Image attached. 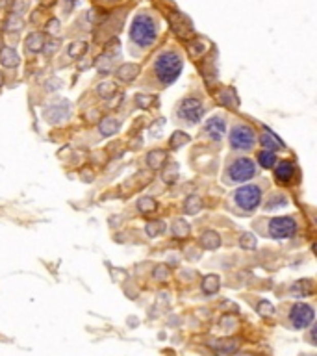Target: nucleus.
I'll return each instance as SVG.
<instances>
[{
  "label": "nucleus",
  "mask_w": 317,
  "mask_h": 356,
  "mask_svg": "<svg viewBox=\"0 0 317 356\" xmlns=\"http://www.w3.org/2000/svg\"><path fill=\"white\" fill-rule=\"evenodd\" d=\"M182 67H184V61H182L180 54L175 52V50H165L156 58L154 73H156V78L163 86H169L180 76Z\"/></svg>",
  "instance_id": "nucleus-1"
},
{
  "label": "nucleus",
  "mask_w": 317,
  "mask_h": 356,
  "mask_svg": "<svg viewBox=\"0 0 317 356\" xmlns=\"http://www.w3.org/2000/svg\"><path fill=\"white\" fill-rule=\"evenodd\" d=\"M158 35V26L151 15H137L130 28V39L139 47H151Z\"/></svg>",
  "instance_id": "nucleus-2"
},
{
  "label": "nucleus",
  "mask_w": 317,
  "mask_h": 356,
  "mask_svg": "<svg viewBox=\"0 0 317 356\" xmlns=\"http://www.w3.org/2000/svg\"><path fill=\"white\" fill-rule=\"evenodd\" d=\"M256 143V132L247 122H238L230 130V145L236 151H250Z\"/></svg>",
  "instance_id": "nucleus-3"
},
{
  "label": "nucleus",
  "mask_w": 317,
  "mask_h": 356,
  "mask_svg": "<svg viewBox=\"0 0 317 356\" xmlns=\"http://www.w3.org/2000/svg\"><path fill=\"white\" fill-rule=\"evenodd\" d=\"M254 175H256V165L252 163V160H249V158H238L226 169V182L243 184V182L250 180Z\"/></svg>",
  "instance_id": "nucleus-4"
},
{
  "label": "nucleus",
  "mask_w": 317,
  "mask_h": 356,
  "mask_svg": "<svg viewBox=\"0 0 317 356\" xmlns=\"http://www.w3.org/2000/svg\"><path fill=\"white\" fill-rule=\"evenodd\" d=\"M234 200H236V204H238L239 208H243L245 212H252V210H256L260 206V202H262V190L254 184L243 185V187H239L234 193Z\"/></svg>",
  "instance_id": "nucleus-5"
},
{
  "label": "nucleus",
  "mask_w": 317,
  "mask_h": 356,
  "mask_svg": "<svg viewBox=\"0 0 317 356\" xmlns=\"http://www.w3.org/2000/svg\"><path fill=\"white\" fill-rule=\"evenodd\" d=\"M269 234L274 239H288L297 234V221L293 217H274L269 221Z\"/></svg>",
  "instance_id": "nucleus-6"
},
{
  "label": "nucleus",
  "mask_w": 317,
  "mask_h": 356,
  "mask_svg": "<svg viewBox=\"0 0 317 356\" xmlns=\"http://www.w3.org/2000/svg\"><path fill=\"white\" fill-rule=\"evenodd\" d=\"M176 115L180 121H185L187 124H197L204 115V104L200 102L199 98H185L178 106Z\"/></svg>",
  "instance_id": "nucleus-7"
},
{
  "label": "nucleus",
  "mask_w": 317,
  "mask_h": 356,
  "mask_svg": "<svg viewBox=\"0 0 317 356\" xmlns=\"http://www.w3.org/2000/svg\"><path fill=\"white\" fill-rule=\"evenodd\" d=\"M289 317H291V323L295 328H306L313 321V308L308 306V304L299 303L293 306Z\"/></svg>",
  "instance_id": "nucleus-8"
},
{
  "label": "nucleus",
  "mask_w": 317,
  "mask_h": 356,
  "mask_svg": "<svg viewBox=\"0 0 317 356\" xmlns=\"http://www.w3.org/2000/svg\"><path fill=\"white\" fill-rule=\"evenodd\" d=\"M225 132H226V124H225V119L221 117V115H214L212 119H208V122H206L204 127L206 136L215 139V141H219V139H223Z\"/></svg>",
  "instance_id": "nucleus-9"
},
{
  "label": "nucleus",
  "mask_w": 317,
  "mask_h": 356,
  "mask_svg": "<svg viewBox=\"0 0 317 356\" xmlns=\"http://www.w3.org/2000/svg\"><path fill=\"white\" fill-rule=\"evenodd\" d=\"M274 176H277V182L280 184H289L295 176V165L293 161L289 160H282L274 163Z\"/></svg>",
  "instance_id": "nucleus-10"
},
{
  "label": "nucleus",
  "mask_w": 317,
  "mask_h": 356,
  "mask_svg": "<svg viewBox=\"0 0 317 356\" xmlns=\"http://www.w3.org/2000/svg\"><path fill=\"white\" fill-rule=\"evenodd\" d=\"M45 115H47V121H49V122L64 121V119L69 115V104L67 102H59V104H56V106H50L49 110L45 112Z\"/></svg>",
  "instance_id": "nucleus-11"
},
{
  "label": "nucleus",
  "mask_w": 317,
  "mask_h": 356,
  "mask_svg": "<svg viewBox=\"0 0 317 356\" xmlns=\"http://www.w3.org/2000/svg\"><path fill=\"white\" fill-rule=\"evenodd\" d=\"M199 243L202 249L206 250H214V249H219V245H221V238L217 232H214V230H208V232H204V234L199 238Z\"/></svg>",
  "instance_id": "nucleus-12"
},
{
  "label": "nucleus",
  "mask_w": 317,
  "mask_h": 356,
  "mask_svg": "<svg viewBox=\"0 0 317 356\" xmlns=\"http://www.w3.org/2000/svg\"><path fill=\"white\" fill-rule=\"evenodd\" d=\"M260 143H262V146L264 149H267V151H271V152H274V151H282V141L278 139L274 134H271V132H265V134H262L260 136Z\"/></svg>",
  "instance_id": "nucleus-13"
},
{
  "label": "nucleus",
  "mask_w": 317,
  "mask_h": 356,
  "mask_svg": "<svg viewBox=\"0 0 317 356\" xmlns=\"http://www.w3.org/2000/svg\"><path fill=\"white\" fill-rule=\"evenodd\" d=\"M0 61H2V65H6V67H17L19 65V54L15 52L13 49H10V47H4V49L0 50Z\"/></svg>",
  "instance_id": "nucleus-14"
},
{
  "label": "nucleus",
  "mask_w": 317,
  "mask_h": 356,
  "mask_svg": "<svg viewBox=\"0 0 317 356\" xmlns=\"http://www.w3.org/2000/svg\"><path fill=\"white\" fill-rule=\"evenodd\" d=\"M137 74H139V67L136 64H124L122 67L117 69V76L122 82H132Z\"/></svg>",
  "instance_id": "nucleus-15"
},
{
  "label": "nucleus",
  "mask_w": 317,
  "mask_h": 356,
  "mask_svg": "<svg viewBox=\"0 0 317 356\" xmlns=\"http://www.w3.org/2000/svg\"><path fill=\"white\" fill-rule=\"evenodd\" d=\"M167 160V152L165 151H152L146 154V163L152 167V169H160Z\"/></svg>",
  "instance_id": "nucleus-16"
},
{
  "label": "nucleus",
  "mask_w": 317,
  "mask_h": 356,
  "mask_svg": "<svg viewBox=\"0 0 317 356\" xmlns=\"http://www.w3.org/2000/svg\"><path fill=\"white\" fill-rule=\"evenodd\" d=\"M288 204V197L284 195V193H280V191H277V193H273V195L269 197L267 200V204H265V210H278V208H284V206Z\"/></svg>",
  "instance_id": "nucleus-17"
},
{
  "label": "nucleus",
  "mask_w": 317,
  "mask_h": 356,
  "mask_svg": "<svg viewBox=\"0 0 317 356\" xmlns=\"http://www.w3.org/2000/svg\"><path fill=\"white\" fill-rule=\"evenodd\" d=\"M219 277L217 275H208V277L202 280V291L206 293V295H214V293L219 291Z\"/></svg>",
  "instance_id": "nucleus-18"
},
{
  "label": "nucleus",
  "mask_w": 317,
  "mask_h": 356,
  "mask_svg": "<svg viewBox=\"0 0 317 356\" xmlns=\"http://www.w3.org/2000/svg\"><path fill=\"white\" fill-rule=\"evenodd\" d=\"M43 47H45L43 34H30L26 37V49L30 52H39V50H43Z\"/></svg>",
  "instance_id": "nucleus-19"
},
{
  "label": "nucleus",
  "mask_w": 317,
  "mask_h": 356,
  "mask_svg": "<svg viewBox=\"0 0 317 356\" xmlns=\"http://www.w3.org/2000/svg\"><path fill=\"white\" fill-rule=\"evenodd\" d=\"M119 130V121L113 117H106L100 122V134L102 136H112V134H117Z\"/></svg>",
  "instance_id": "nucleus-20"
},
{
  "label": "nucleus",
  "mask_w": 317,
  "mask_h": 356,
  "mask_svg": "<svg viewBox=\"0 0 317 356\" xmlns=\"http://www.w3.org/2000/svg\"><path fill=\"white\" fill-rule=\"evenodd\" d=\"M200 208H202V199H200L199 195H189L187 197V200H185V204H184V212L185 214H197V212H200Z\"/></svg>",
  "instance_id": "nucleus-21"
},
{
  "label": "nucleus",
  "mask_w": 317,
  "mask_h": 356,
  "mask_svg": "<svg viewBox=\"0 0 317 356\" xmlns=\"http://www.w3.org/2000/svg\"><path fill=\"white\" fill-rule=\"evenodd\" d=\"M189 230H191L189 224L185 223L184 219H176L175 223H173V236L178 239L187 238V236H189Z\"/></svg>",
  "instance_id": "nucleus-22"
},
{
  "label": "nucleus",
  "mask_w": 317,
  "mask_h": 356,
  "mask_svg": "<svg viewBox=\"0 0 317 356\" xmlns=\"http://www.w3.org/2000/svg\"><path fill=\"white\" fill-rule=\"evenodd\" d=\"M258 163L264 169H273L274 163H277V156H274V152L271 151H262L258 154Z\"/></svg>",
  "instance_id": "nucleus-23"
},
{
  "label": "nucleus",
  "mask_w": 317,
  "mask_h": 356,
  "mask_svg": "<svg viewBox=\"0 0 317 356\" xmlns=\"http://www.w3.org/2000/svg\"><path fill=\"white\" fill-rule=\"evenodd\" d=\"M219 102L236 108L239 104V100H238V97H236L234 89H225V91H221V95H219Z\"/></svg>",
  "instance_id": "nucleus-24"
},
{
  "label": "nucleus",
  "mask_w": 317,
  "mask_h": 356,
  "mask_svg": "<svg viewBox=\"0 0 317 356\" xmlns=\"http://www.w3.org/2000/svg\"><path fill=\"white\" fill-rule=\"evenodd\" d=\"M185 143H189V136L184 132H175L171 136V139H169V146H171V149H180Z\"/></svg>",
  "instance_id": "nucleus-25"
},
{
  "label": "nucleus",
  "mask_w": 317,
  "mask_h": 356,
  "mask_svg": "<svg viewBox=\"0 0 317 356\" xmlns=\"http://www.w3.org/2000/svg\"><path fill=\"white\" fill-rule=\"evenodd\" d=\"M137 210L141 214H149V212L156 210V200L151 199V197H143V199L137 200Z\"/></svg>",
  "instance_id": "nucleus-26"
},
{
  "label": "nucleus",
  "mask_w": 317,
  "mask_h": 356,
  "mask_svg": "<svg viewBox=\"0 0 317 356\" xmlns=\"http://www.w3.org/2000/svg\"><path fill=\"white\" fill-rule=\"evenodd\" d=\"M163 230H165V223L163 221H151V223L146 224V234L151 236V238L160 236Z\"/></svg>",
  "instance_id": "nucleus-27"
},
{
  "label": "nucleus",
  "mask_w": 317,
  "mask_h": 356,
  "mask_svg": "<svg viewBox=\"0 0 317 356\" xmlns=\"http://www.w3.org/2000/svg\"><path fill=\"white\" fill-rule=\"evenodd\" d=\"M88 50V43L86 41H80V43H73L69 47V56L71 58H80L83 52Z\"/></svg>",
  "instance_id": "nucleus-28"
},
{
  "label": "nucleus",
  "mask_w": 317,
  "mask_h": 356,
  "mask_svg": "<svg viewBox=\"0 0 317 356\" xmlns=\"http://www.w3.org/2000/svg\"><path fill=\"white\" fill-rule=\"evenodd\" d=\"M97 93L100 95L102 98H110L112 95H115V83L113 82H104L98 86Z\"/></svg>",
  "instance_id": "nucleus-29"
},
{
  "label": "nucleus",
  "mask_w": 317,
  "mask_h": 356,
  "mask_svg": "<svg viewBox=\"0 0 317 356\" xmlns=\"http://www.w3.org/2000/svg\"><path fill=\"white\" fill-rule=\"evenodd\" d=\"M23 28V19H20L19 15H10V19L6 20V30L8 32H17V30Z\"/></svg>",
  "instance_id": "nucleus-30"
},
{
  "label": "nucleus",
  "mask_w": 317,
  "mask_h": 356,
  "mask_svg": "<svg viewBox=\"0 0 317 356\" xmlns=\"http://www.w3.org/2000/svg\"><path fill=\"white\" fill-rule=\"evenodd\" d=\"M239 245H241L243 249H254V247H256V238H254L252 234H249V232H245V234H241V238H239Z\"/></svg>",
  "instance_id": "nucleus-31"
},
{
  "label": "nucleus",
  "mask_w": 317,
  "mask_h": 356,
  "mask_svg": "<svg viewBox=\"0 0 317 356\" xmlns=\"http://www.w3.org/2000/svg\"><path fill=\"white\" fill-rule=\"evenodd\" d=\"M136 102H137V106L149 108V106H152V104H154V97H152V95H137Z\"/></svg>",
  "instance_id": "nucleus-32"
},
{
  "label": "nucleus",
  "mask_w": 317,
  "mask_h": 356,
  "mask_svg": "<svg viewBox=\"0 0 317 356\" xmlns=\"http://www.w3.org/2000/svg\"><path fill=\"white\" fill-rule=\"evenodd\" d=\"M176 176H178V165H176V163H171V171L167 169V171L163 173V180H165V182H175Z\"/></svg>",
  "instance_id": "nucleus-33"
},
{
  "label": "nucleus",
  "mask_w": 317,
  "mask_h": 356,
  "mask_svg": "<svg viewBox=\"0 0 317 356\" xmlns=\"http://www.w3.org/2000/svg\"><path fill=\"white\" fill-rule=\"evenodd\" d=\"M258 312L262 313V316H271V313H274V306L273 304H269L267 301H262V303L258 304Z\"/></svg>",
  "instance_id": "nucleus-34"
},
{
  "label": "nucleus",
  "mask_w": 317,
  "mask_h": 356,
  "mask_svg": "<svg viewBox=\"0 0 317 356\" xmlns=\"http://www.w3.org/2000/svg\"><path fill=\"white\" fill-rule=\"evenodd\" d=\"M313 288V284L312 280H301V282H297L295 286H293V289H301L303 293H310Z\"/></svg>",
  "instance_id": "nucleus-35"
},
{
  "label": "nucleus",
  "mask_w": 317,
  "mask_h": 356,
  "mask_svg": "<svg viewBox=\"0 0 317 356\" xmlns=\"http://www.w3.org/2000/svg\"><path fill=\"white\" fill-rule=\"evenodd\" d=\"M189 50H191V54H197V52L202 54V52L206 50V45H204V43H200V41H199V43H191V45H189Z\"/></svg>",
  "instance_id": "nucleus-36"
},
{
  "label": "nucleus",
  "mask_w": 317,
  "mask_h": 356,
  "mask_svg": "<svg viewBox=\"0 0 317 356\" xmlns=\"http://www.w3.org/2000/svg\"><path fill=\"white\" fill-rule=\"evenodd\" d=\"M49 32H50V34H54V35L59 34V20H56V19L50 20V23H49Z\"/></svg>",
  "instance_id": "nucleus-37"
},
{
  "label": "nucleus",
  "mask_w": 317,
  "mask_h": 356,
  "mask_svg": "<svg viewBox=\"0 0 317 356\" xmlns=\"http://www.w3.org/2000/svg\"><path fill=\"white\" fill-rule=\"evenodd\" d=\"M47 88H49V91H56V89L61 88V82H59L58 78H52L49 83H47Z\"/></svg>",
  "instance_id": "nucleus-38"
},
{
  "label": "nucleus",
  "mask_w": 317,
  "mask_h": 356,
  "mask_svg": "<svg viewBox=\"0 0 317 356\" xmlns=\"http://www.w3.org/2000/svg\"><path fill=\"white\" fill-rule=\"evenodd\" d=\"M58 41H50V43H47V54H54L56 50H58Z\"/></svg>",
  "instance_id": "nucleus-39"
},
{
  "label": "nucleus",
  "mask_w": 317,
  "mask_h": 356,
  "mask_svg": "<svg viewBox=\"0 0 317 356\" xmlns=\"http://www.w3.org/2000/svg\"><path fill=\"white\" fill-rule=\"evenodd\" d=\"M167 273H169V269L163 267V265H161V267H158V271H156V273H154V277H156V278H163Z\"/></svg>",
  "instance_id": "nucleus-40"
},
{
  "label": "nucleus",
  "mask_w": 317,
  "mask_h": 356,
  "mask_svg": "<svg viewBox=\"0 0 317 356\" xmlns=\"http://www.w3.org/2000/svg\"><path fill=\"white\" fill-rule=\"evenodd\" d=\"M4 83V76H2V73H0V86Z\"/></svg>",
  "instance_id": "nucleus-41"
},
{
  "label": "nucleus",
  "mask_w": 317,
  "mask_h": 356,
  "mask_svg": "<svg viewBox=\"0 0 317 356\" xmlns=\"http://www.w3.org/2000/svg\"><path fill=\"white\" fill-rule=\"evenodd\" d=\"M110 2H115V0H110Z\"/></svg>",
  "instance_id": "nucleus-42"
}]
</instances>
